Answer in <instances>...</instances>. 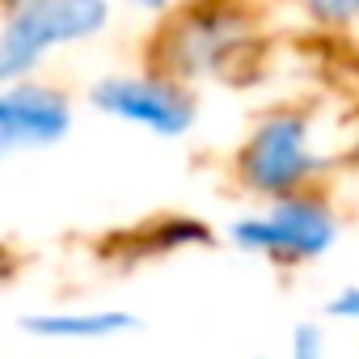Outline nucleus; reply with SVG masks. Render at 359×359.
I'll return each instance as SVG.
<instances>
[{"label":"nucleus","mask_w":359,"mask_h":359,"mask_svg":"<svg viewBox=\"0 0 359 359\" xmlns=\"http://www.w3.org/2000/svg\"><path fill=\"white\" fill-rule=\"evenodd\" d=\"M262 34L245 0H182L161 18L148 43V68L177 81H229L250 68Z\"/></svg>","instance_id":"1"},{"label":"nucleus","mask_w":359,"mask_h":359,"mask_svg":"<svg viewBox=\"0 0 359 359\" xmlns=\"http://www.w3.org/2000/svg\"><path fill=\"white\" fill-rule=\"evenodd\" d=\"M330 165V152L317 144V114L304 106H271L245 131L233 156V177L245 195L283 199L313 191Z\"/></svg>","instance_id":"2"},{"label":"nucleus","mask_w":359,"mask_h":359,"mask_svg":"<svg viewBox=\"0 0 359 359\" xmlns=\"http://www.w3.org/2000/svg\"><path fill=\"white\" fill-rule=\"evenodd\" d=\"M110 0H13L0 18V85L34 76L55 51L110 30Z\"/></svg>","instance_id":"3"},{"label":"nucleus","mask_w":359,"mask_h":359,"mask_svg":"<svg viewBox=\"0 0 359 359\" xmlns=\"http://www.w3.org/2000/svg\"><path fill=\"white\" fill-rule=\"evenodd\" d=\"M224 237L233 250L266 258L275 266H304V262H321L325 254H334L342 237V220L334 203L313 187V191H296L283 199H266V212L237 216Z\"/></svg>","instance_id":"4"},{"label":"nucleus","mask_w":359,"mask_h":359,"mask_svg":"<svg viewBox=\"0 0 359 359\" xmlns=\"http://www.w3.org/2000/svg\"><path fill=\"white\" fill-rule=\"evenodd\" d=\"M89 110L135 127L152 140H187L199 127V97L187 81L165 76L156 68L106 72L89 85Z\"/></svg>","instance_id":"5"},{"label":"nucleus","mask_w":359,"mask_h":359,"mask_svg":"<svg viewBox=\"0 0 359 359\" xmlns=\"http://www.w3.org/2000/svg\"><path fill=\"white\" fill-rule=\"evenodd\" d=\"M76 106L72 97L39 76L0 85V152H39L72 135Z\"/></svg>","instance_id":"6"},{"label":"nucleus","mask_w":359,"mask_h":359,"mask_svg":"<svg viewBox=\"0 0 359 359\" xmlns=\"http://www.w3.org/2000/svg\"><path fill=\"white\" fill-rule=\"evenodd\" d=\"M144 321L131 309H34L18 321V330L34 342H60V346H81V342H114L135 334Z\"/></svg>","instance_id":"7"},{"label":"nucleus","mask_w":359,"mask_h":359,"mask_svg":"<svg viewBox=\"0 0 359 359\" xmlns=\"http://www.w3.org/2000/svg\"><path fill=\"white\" fill-rule=\"evenodd\" d=\"M191 245H216L212 224H203L199 216H161L156 224L144 229V245L140 254H177Z\"/></svg>","instance_id":"8"},{"label":"nucleus","mask_w":359,"mask_h":359,"mask_svg":"<svg viewBox=\"0 0 359 359\" xmlns=\"http://www.w3.org/2000/svg\"><path fill=\"white\" fill-rule=\"evenodd\" d=\"M313 26L321 30H355L359 26V0H300Z\"/></svg>","instance_id":"9"},{"label":"nucleus","mask_w":359,"mask_h":359,"mask_svg":"<svg viewBox=\"0 0 359 359\" xmlns=\"http://www.w3.org/2000/svg\"><path fill=\"white\" fill-rule=\"evenodd\" d=\"M330 355V334L321 321H296L287 334V359H325Z\"/></svg>","instance_id":"10"},{"label":"nucleus","mask_w":359,"mask_h":359,"mask_svg":"<svg viewBox=\"0 0 359 359\" xmlns=\"http://www.w3.org/2000/svg\"><path fill=\"white\" fill-rule=\"evenodd\" d=\"M330 321H346V325H359V283H342L330 300H325V309H321Z\"/></svg>","instance_id":"11"},{"label":"nucleus","mask_w":359,"mask_h":359,"mask_svg":"<svg viewBox=\"0 0 359 359\" xmlns=\"http://www.w3.org/2000/svg\"><path fill=\"white\" fill-rule=\"evenodd\" d=\"M127 5H131L135 13H152V18H165V13L177 5V0H127Z\"/></svg>","instance_id":"12"},{"label":"nucleus","mask_w":359,"mask_h":359,"mask_svg":"<svg viewBox=\"0 0 359 359\" xmlns=\"http://www.w3.org/2000/svg\"><path fill=\"white\" fill-rule=\"evenodd\" d=\"M13 262H18V258H13V254H9L5 245H0V279H9V271H13Z\"/></svg>","instance_id":"13"},{"label":"nucleus","mask_w":359,"mask_h":359,"mask_svg":"<svg viewBox=\"0 0 359 359\" xmlns=\"http://www.w3.org/2000/svg\"><path fill=\"white\" fill-rule=\"evenodd\" d=\"M250 359H287V355H250Z\"/></svg>","instance_id":"14"},{"label":"nucleus","mask_w":359,"mask_h":359,"mask_svg":"<svg viewBox=\"0 0 359 359\" xmlns=\"http://www.w3.org/2000/svg\"><path fill=\"white\" fill-rule=\"evenodd\" d=\"M0 5H5V9H9V5H13V0H0Z\"/></svg>","instance_id":"15"},{"label":"nucleus","mask_w":359,"mask_h":359,"mask_svg":"<svg viewBox=\"0 0 359 359\" xmlns=\"http://www.w3.org/2000/svg\"><path fill=\"white\" fill-rule=\"evenodd\" d=\"M0 156H5V152H0Z\"/></svg>","instance_id":"16"}]
</instances>
